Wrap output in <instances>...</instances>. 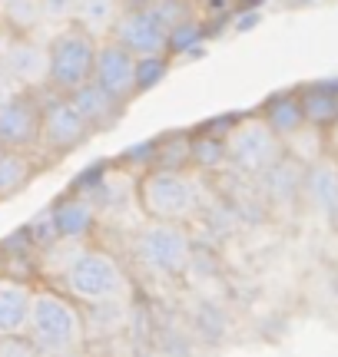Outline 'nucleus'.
I'll use <instances>...</instances> for the list:
<instances>
[{"label": "nucleus", "instance_id": "27", "mask_svg": "<svg viewBox=\"0 0 338 357\" xmlns=\"http://www.w3.org/2000/svg\"><path fill=\"white\" fill-rule=\"evenodd\" d=\"M40 10H43V20L47 24H66V20H73V13H77V0H40Z\"/></svg>", "mask_w": 338, "mask_h": 357}, {"label": "nucleus", "instance_id": "30", "mask_svg": "<svg viewBox=\"0 0 338 357\" xmlns=\"http://www.w3.org/2000/svg\"><path fill=\"white\" fill-rule=\"evenodd\" d=\"M322 142H325V153H332L338 159V119L332 123V126L322 129Z\"/></svg>", "mask_w": 338, "mask_h": 357}, {"label": "nucleus", "instance_id": "24", "mask_svg": "<svg viewBox=\"0 0 338 357\" xmlns=\"http://www.w3.org/2000/svg\"><path fill=\"white\" fill-rule=\"evenodd\" d=\"M203 40H206V24L193 13V17L169 26V56H179L186 50H199Z\"/></svg>", "mask_w": 338, "mask_h": 357}, {"label": "nucleus", "instance_id": "32", "mask_svg": "<svg viewBox=\"0 0 338 357\" xmlns=\"http://www.w3.org/2000/svg\"><path fill=\"white\" fill-rule=\"evenodd\" d=\"M229 3H233L235 10H259L265 0H229Z\"/></svg>", "mask_w": 338, "mask_h": 357}, {"label": "nucleus", "instance_id": "22", "mask_svg": "<svg viewBox=\"0 0 338 357\" xmlns=\"http://www.w3.org/2000/svg\"><path fill=\"white\" fill-rule=\"evenodd\" d=\"M172 70V56L156 53V56H136V96H143L149 89H156Z\"/></svg>", "mask_w": 338, "mask_h": 357}, {"label": "nucleus", "instance_id": "34", "mask_svg": "<svg viewBox=\"0 0 338 357\" xmlns=\"http://www.w3.org/2000/svg\"><path fill=\"white\" fill-rule=\"evenodd\" d=\"M196 3H212V0H196Z\"/></svg>", "mask_w": 338, "mask_h": 357}, {"label": "nucleus", "instance_id": "23", "mask_svg": "<svg viewBox=\"0 0 338 357\" xmlns=\"http://www.w3.org/2000/svg\"><path fill=\"white\" fill-rule=\"evenodd\" d=\"M117 13H119V0H77V13H73V20L96 33L100 26L110 30V24L117 20Z\"/></svg>", "mask_w": 338, "mask_h": 357}, {"label": "nucleus", "instance_id": "18", "mask_svg": "<svg viewBox=\"0 0 338 357\" xmlns=\"http://www.w3.org/2000/svg\"><path fill=\"white\" fill-rule=\"evenodd\" d=\"M299 89V102L305 113V126L325 129L338 119V86L332 83H305Z\"/></svg>", "mask_w": 338, "mask_h": 357}, {"label": "nucleus", "instance_id": "13", "mask_svg": "<svg viewBox=\"0 0 338 357\" xmlns=\"http://www.w3.org/2000/svg\"><path fill=\"white\" fill-rule=\"evenodd\" d=\"M70 102L80 109V116L87 119V126L93 132H110L119 126V119L126 116V102H119L117 96H110L100 83L87 79L83 86H77L70 93Z\"/></svg>", "mask_w": 338, "mask_h": 357}, {"label": "nucleus", "instance_id": "2", "mask_svg": "<svg viewBox=\"0 0 338 357\" xmlns=\"http://www.w3.org/2000/svg\"><path fill=\"white\" fill-rule=\"evenodd\" d=\"M57 288L66 291L77 305H100V301H126L130 278L113 252L100 245L73 248L64 271L57 275Z\"/></svg>", "mask_w": 338, "mask_h": 357}, {"label": "nucleus", "instance_id": "25", "mask_svg": "<svg viewBox=\"0 0 338 357\" xmlns=\"http://www.w3.org/2000/svg\"><path fill=\"white\" fill-rule=\"evenodd\" d=\"M149 166H153V139L140 142V146H130V149H123V153L113 159V169H119L123 176H130V178H136Z\"/></svg>", "mask_w": 338, "mask_h": 357}, {"label": "nucleus", "instance_id": "10", "mask_svg": "<svg viewBox=\"0 0 338 357\" xmlns=\"http://www.w3.org/2000/svg\"><path fill=\"white\" fill-rule=\"evenodd\" d=\"M40 96L37 89H20L0 100V139L10 149L37 153L40 142Z\"/></svg>", "mask_w": 338, "mask_h": 357}, {"label": "nucleus", "instance_id": "33", "mask_svg": "<svg viewBox=\"0 0 338 357\" xmlns=\"http://www.w3.org/2000/svg\"><path fill=\"white\" fill-rule=\"evenodd\" d=\"M302 3H312V0H292V7H302Z\"/></svg>", "mask_w": 338, "mask_h": 357}, {"label": "nucleus", "instance_id": "20", "mask_svg": "<svg viewBox=\"0 0 338 357\" xmlns=\"http://www.w3.org/2000/svg\"><path fill=\"white\" fill-rule=\"evenodd\" d=\"M189 162L199 172H219L229 166V153H226V136L206 132V129H193V142H189Z\"/></svg>", "mask_w": 338, "mask_h": 357}, {"label": "nucleus", "instance_id": "28", "mask_svg": "<svg viewBox=\"0 0 338 357\" xmlns=\"http://www.w3.org/2000/svg\"><path fill=\"white\" fill-rule=\"evenodd\" d=\"M24 354H37L27 334H3L0 337V357H24Z\"/></svg>", "mask_w": 338, "mask_h": 357}, {"label": "nucleus", "instance_id": "15", "mask_svg": "<svg viewBox=\"0 0 338 357\" xmlns=\"http://www.w3.org/2000/svg\"><path fill=\"white\" fill-rule=\"evenodd\" d=\"M256 113L265 119V126L272 129L282 142H288L295 132L305 129V113H302V102H299V89H279V93H272L269 100L262 102Z\"/></svg>", "mask_w": 338, "mask_h": 357}, {"label": "nucleus", "instance_id": "5", "mask_svg": "<svg viewBox=\"0 0 338 357\" xmlns=\"http://www.w3.org/2000/svg\"><path fill=\"white\" fill-rule=\"evenodd\" d=\"M133 258L156 278H182L193 261V238L182 222H153L133 235Z\"/></svg>", "mask_w": 338, "mask_h": 357}, {"label": "nucleus", "instance_id": "14", "mask_svg": "<svg viewBox=\"0 0 338 357\" xmlns=\"http://www.w3.org/2000/svg\"><path fill=\"white\" fill-rule=\"evenodd\" d=\"M3 70L20 89L47 86V47L34 43L30 37H13L3 50Z\"/></svg>", "mask_w": 338, "mask_h": 357}, {"label": "nucleus", "instance_id": "8", "mask_svg": "<svg viewBox=\"0 0 338 357\" xmlns=\"http://www.w3.org/2000/svg\"><path fill=\"white\" fill-rule=\"evenodd\" d=\"M106 37L119 40L133 56H156L169 53V20L156 7L149 10H119L110 24Z\"/></svg>", "mask_w": 338, "mask_h": 357}, {"label": "nucleus", "instance_id": "35", "mask_svg": "<svg viewBox=\"0 0 338 357\" xmlns=\"http://www.w3.org/2000/svg\"><path fill=\"white\" fill-rule=\"evenodd\" d=\"M0 149H3V139H0Z\"/></svg>", "mask_w": 338, "mask_h": 357}, {"label": "nucleus", "instance_id": "4", "mask_svg": "<svg viewBox=\"0 0 338 357\" xmlns=\"http://www.w3.org/2000/svg\"><path fill=\"white\" fill-rule=\"evenodd\" d=\"M96 33L77 20H66L47 43V89L70 96L93 77V56H96Z\"/></svg>", "mask_w": 338, "mask_h": 357}, {"label": "nucleus", "instance_id": "12", "mask_svg": "<svg viewBox=\"0 0 338 357\" xmlns=\"http://www.w3.org/2000/svg\"><path fill=\"white\" fill-rule=\"evenodd\" d=\"M302 192L318 215L338 225V159L332 153L315 155L312 162H305L302 172Z\"/></svg>", "mask_w": 338, "mask_h": 357}, {"label": "nucleus", "instance_id": "1", "mask_svg": "<svg viewBox=\"0 0 338 357\" xmlns=\"http://www.w3.org/2000/svg\"><path fill=\"white\" fill-rule=\"evenodd\" d=\"M24 334L37 354H73L87 341L83 305L60 288H34Z\"/></svg>", "mask_w": 338, "mask_h": 357}, {"label": "nucleus", "instance_id": "26", "mask_svg": "<svg viewBox=\"0 0 338 357\" xmlns=\"http://www.w3.org/2000/svg\"><path fill=\"white\" fill-rule=\"evenodd\" d=\"M24 231L30 235V242L37 245L40 252H47V248H53V245L60 242V238H57V225H53L50 208H43L37 218H30V222L24 225Z\"/></svg>", "mask_w": 338, "mask_h": 357}, {"label": "nucleus", "instance_id": "11", "mask_svg": "<svg viewBox=\"0 0 338 357\" xmlns=\"http://www.w3.org/2000/svg\"><path fill=\"white\" fill-rule=\"evenodd\" d=\"M50 215L53 225H57V238L64 245H77L87 242L96 225H100V205L93 202V195L77 189L60 192L50 202Z\"/></svg>", "mask_w": 338, "mask_h": 357}, {"label": "nucleus", "instance_id": "21", "mask_svg": "<svg viewBox=\"0 0 338 357\" xmlns=\"http://www.w3.org/2000/svg\"><path fill=\"white\" fill-rule=\"evenodd\" d=\"M3 24L13 37H30L40 24H43V10L40 0H3Z\"/></svg>", "mask_w": 338, "mask_h": 357}, {"label": "nucleus", "instance_id": "31", "mask_svg": "<svg viewBox=\"0 0 338 357\" xmlns=\"http://www.w3.org/2000/svg\"><path fill=\"white\" fill-rule=\"evenodd\" d=\"M163 0H119V10H149V7H159Z\"/></svg>", "mask_w": 338, "mask_h": 357}, {"label": "nucleus", "instance_id": "3", "mask_svg": "<svg viewBox=\"0 0 338 357\" xmlns=\"http://www.w3.org/2000/svg\"><path fill=\"white\" fill-rule=\"evenodd\" d=\"M136 205L153 222H189L199 212V189L189 169H146L133 182Z\"/></svg>", "mask_w": 338, "mask_h": 357}, {"label": "nucleus", "instance_id": "9", "mask_svg": "<svg viewBox=\"0 0 338 357\" xmlns=\"http://www.w3.org/2000/svg\"><path fill=\"white\" fill-rule=\"evenodd\" d=\"M93 83L117 96L119 102L130 106L136 100V56H133L119 40L103 37L96 43V56H93Z\"/></svg>", "mask_w": 338, "mask_h": 357}, {"label": "nucleus", "instance_id": "29", "mask_svg": "<svg viewBox=\"0 0 338 357\" xmlns=\"http://www.w3.org/2000/svg\"><path fill=\"white\" fill-rule=\"evenodd\" d=\"M235 119H239V116H235V113L212 116V119H209V123H203V126H199V129H206V132H216V136H226V132H229V129L235 126Z\"/></svg>", "mask_w": 338, "mask_h": 357}, {"label": "nucleus", "instance_id": "16", "mask_svg": "<svg viewBox=\"0 0 338 357\" xmlns=\"http://www.w3.org/2000/svg\"><path fill=\"white\" fill-rule=\"evenodd\" d=\"M40 162L34 153H27V149H10V146H3L0 149V202H7L13 195H20V192L40 176Z\"/></svg>", "mask_w": 338, "mask_h": 357}, {"label": "nucleus", "instance_id": "6", "mask_svg": "<svg viewBox=\"0 0 338 357\" xmlns=\"http://www.w3.org/2000/svg\"><path fill=\"white\" fill-rule=\"evenodd\" d=\"M226 153H229V162L235 169L252 172V176H265L286 159V142L265 126V119L259 113H249L239 116L235 126L226 132Z\"/></svg>", "mask_w": 338, "mask_h": 357}, {"label": "nucleus", "instance_id": "19", "mask_svg": "<svg viewBox=\"0 0 338 357\" xmlns=\"http://www.w3.org/2000/svg\"><path fill=\"white\" fill-rule=\"evenodd\" d=\"M193 129H169L153 139V166L149 169H193L189 162Z\"/></svg>", "mask_w": 338, "mask_h": 357}, {"label": "nucleus", "instance_id": "17", "mask_svg": "<svg viewBox=\"0 0 338 357\" xmlns=\"http://www.w3.org/2000/svg\"><path fill=\"white\" fill-rule=\"evenodd\" d=\"M30 281L0 278V337L3 334H24L27 318H30Z\"/></svg>", "mask_w": 338, "mask_h": 357}, {"label": "nucleus", "instance_id": "7", "mask_svg": "<svg viewBox=\"0 0 338 357\" xmlns=\"http://www.w3.org/2000/svg\"><path fill=\"white\" fill-rule=\"evenodd\" d=\"M93 136V129L87 126V119L80 116V109L70 102V96L50 93V100L40 102V142L37 153L43 159H64V155L77 153L83 142Z\"/></svg>", "mask_w": 338, "mask_h": 357}]
</instances>
